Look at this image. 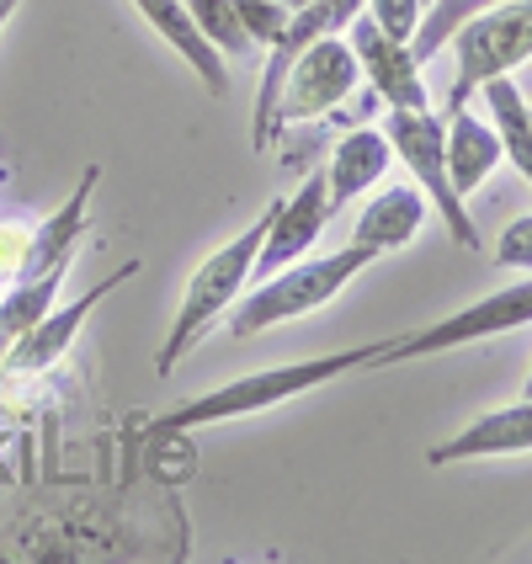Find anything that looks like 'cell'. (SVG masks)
Masks as SVG:
<instances>
[{
    "mask_svg": "<svg viewBox=\"0 0 532 564\" xmlns=\"http://www.w3.org/2000/svg\"><path fill=\"white\" fill-rule=\"evenodd\" d=\"M389 341H368V346H346V351H325V357H310V362H278V368H256V373H240L197 394L187 405H176L171 415L155 421V437H176V432H197V426H224V421H240V415H261V410H278L298 394H310L330 378L351 373V368H383L389 357Z\"/></svg>",
    "mask_w": 532,
    "mask_h": 564,
    "instance_id": "1",
    "label": "cell"
},
{
    "mask_svg": "<svg viewBox=\"0 0 532 564\" xmlns=\"http://www.w3.org/2000/svg\"><path fill=\"white\" fill-rule=\"evenodd\" d=\"M373 261L378 256L368 251V246H351V240L330 256H298L293 267L251 282V288L235 299L229 336H235V341H251V336L272 330V325H287V319H304V314L325 310V304H330L341 288H351Z\"/></svg>",
    "mask_w": 532,
    "mask_h": 564,
    "instance_id": "2",
    "label": "cell"
},
{
    "mask_svg": "<svg viewBox=\"0 0 532 564\" xmlns=\"http://www.w3.org/2000/svg\"><path fill=\"white\" fill-rule=\"evenodd\" d=\"M272 214H278V197L256 214V224H246L229 246L208 256L197 272L187 278V293H182V310L171 319V336L160 341L155 351V373L171 378V368L187 357L192 346L203 341L214 325H219L224 314L235 310V299L251 288V272H256V256H261V240H267V229H272Z\"/></svg>",
    "mask_w": 532,
    "mask_h": 564,
    "instance_id": "3",
    "label": "cell"
},
{
    "mask_svg": "<svg viewBox=\"0 0 532 564\" xmlns=\"http://www.w3.org/2000/svg\"><path fill=\"white\" fill-rule=\"evenodd\" d=\"M453 48V91H447V112H464L469 96L490 75H511L517 64L532 59V0H496L479 17H469L464 28L447 37Z\"/></svg>",
    "mask_w": 532,
    "mask_h": 564,
    "instance_id": "4",
    "label": "cell"
},
{
    "mask_svg": "<svg viewBox=\"0 0 532 564\" xmlns=\"http://www.w3.org/2000/svg\"><path fill=\"white\" fill-rule=\"evenodd\" d=\"M383 133L394 144V160H405L415 187H426V203L437 208V219L447 224L453 246L464 251H479V229L469 219V203L458 197L453 176H447V118L421 107V112H389L383 118Z\"/></svg>",
    "mask_w": 532,
    "mask_h": 564,
    "instance_id": "5",
    "label": "cell"
},
{
    "mask_svg": "<svg viewBox=\"0 0 532 564\" xmlns=\"http://www.w3.org/2000/svg\"><path fill=\"white\" fill-rule=\"evenodd\" d=\"M357 80H362V64H357V48H351L346 32H325L310 48H298L278 91V139L282 128H298L336 112L346 96L357 91Z\"/></svg>",
    "mask_w": 532,
    "mask_h": 564,
    "instance_id": "6",
    "label": "cell"
},
{
    "mask_svg": "<svg viewBox=\"0 0 532 564\" xmlns=\"http://www.w3.org/2000/svg\"><path fill=\"white\" fill-rule=\"evenodd\" d=\"M522 325H532V278L528 282H506V288H496V293H485L479 304L447 314V319L426 325V330L394 336V341H389V357H383V368L415 362V357H442V351L490 341V336H511V330H522Z\"/></svg>",
    "mask_w": 532,
    "mask_h": 564,
    "instance_id": "7",
    "label": "cell"
},
{
    "mask_svg": "<svg viewBox=\"0 0 532 564\" xmlns=\"http://www.w3.org/2000/svg\"><path fill=\"white\" fill-rule=\"evenodd\" d=\"M351 48H357V64H362V75H368V86L373 96L389 107V112H421V107H432V96H426V64L415 59V48L400 43V37H389V32L378 28L368 11H357L351 17Z\"/></svg>",
    "mask_w": 532,
    "mask_h": 564,
    "instance_id": "8",
    "label": "cell"
},
{
    "mask_svg": "<svg viewBox=\"0 0 532 564\" xmlns=\"http://www.w3.org/2000/svg\"><path fill=\"white\" fill-rule=\"evenodd\" d=\"M330 219H336V203H330V187H325V165H314L310 176L298 182V192L278 197V214H272V229H267V240H261L251 282L272 278L282 267H293L298 256H310L314 240L325 235Z\"/></svg>",
    "mask_w": 532,
    "mask_h": 564,
    "instance_id": "9",
    "label": "cell"
},
{
    "mask_svg": "<svg viewBox=\"0 0 532 564\" xmlns=\"http://www.w3.org/2000/svg\"><path fill=\"white\" fill-rule=\"evenodd\" d=\"M133 272H139V261H128V267H118L112 278H101L91 293H86V299H75V304H64V310H48L43 319H37V325H28L17 341L0 351V368H6L11 378H37L43 368H54L64 351H69L75 330L91 319L96 304H101V299H112V293H118V288L133 278Z\"/></svg>",
    "mask_w": 532,
    "mask_h": 564,
    "instance_id": "10",
    "label": "cell"
},
{
    "mask_svg": "<svg viewBox=\"0 0 532 564\" xmlns=\"http://www.w3.org/2000/svg\"><path fill=\"white\" fill-rule=\"evenodd\" d=\"M511 453H532V400L528 394L506 410H485L458 437L437 442V447L426 453V464H432V469H447V464H464V458H511Z\"/></svg>",
    "mask_w": 532,
    "mask_h": 564,
    "instance_id": "11",
    "label": "cell"
},
{
    "mask_svg": "<svg viewBox=\"0 0 532 564\" xmlns=\"http://www.w3.org/2000/svg\"><path fill=\"white\" fill-rule=\"evenodd\" d=\"M128 6H133V11H139V17L160 32V37H165V43H171L182 59H187V69L203 80V86H208V91H214V96L229 91V69H224L219 43H214L208 32L192 22V11L182 6V0H128Z\"/></svg>",
    "mask_w": 532,
    "mask_h": 564,
    "instance_id": "12",
    "label": "cell"
},
{
    "mask_svg": "<svg viewBox=\"0 0 532 564\" xmlns=\"http://www.w3.org/2000/svg\"><path fill=\"white\" fill-rule=\"evenodd\" d=\"M389 160H394V144H389V133H383V128L362 123V128H351V133L336 139V150L325 155V187H330L336 214H341L346 203H357L373 182H383Z\"/></svg>",
    "mask_w": 532,
    "mask_h": 564,
    "instance_id": "13",
    "label": "cell"
},
{
    "mask_svg": "<svg viewBox=\"0 0 532 564\" xmlns=\"http://www.w3.org/2000/svg\"><path fill=\"white\" fill-rule=\"evenodd\" d=\"M506 165V150H501V133L490 118H474L469 107L464 112H447V176L458 197L469 203V192H479L496 171Z\"/></svg>",
    "mask_w": 532,
    "mask_h": 564,
    "instance_id": "14",
    "label": "cell"
},
{
    "mask_svg": "<svg viewBox=\"0 0 532 564\" xmlns=\"http://www.w3.org/2000/svg\"><path fill=\"white\" fill-rule=\"evenodd\" d=\"M421 224H426V197H421V187H389L383 197H373V203L357 214L351 246H368L373 256L405 251L410 240L421 235Z\"/></svg>",
    "mask_w": 532,
    "mask_h": 564,
    "instance_id": "15",
    "label": "cell"
},
{
    "mask_svg": "<svg viewBox=\"0 0 532 564\" xmlns=\"http://www.w3.org/2000/svg\"><path fill=\"white\" fill-rule=\"evenodd\" d=\"M479 96H485V107H490V123L501 133V150H506V160H511V171L532 187V112H528L522 86H517V75H490V80L479 86Z\"/></svg>",
    "mask_w": 532,
    "mask_h": 564,
    "instance_id": "16",
    "label": "cell"
},
{
    "mask_svg": "<svg viewBox=\"0 0 532 564\" xmlns=\"http://www.w3.org/2000/svg\"><path fill=\"white\" fill-rule=\"evenodd\" d=\"M485 6H496V0H432L426 6V17H421V28L410 37V48H415V59H437L442 48H447V37L464 28L469 17H479Z\"/></svg>",
    "mask_w": 532,
    "mask_h": 564,
    "instance_id": "17",
    "label": "cell"
},
{
    "mask_svg": "<svg viewBox=\"0 0 532 564\" xmlns=\"http://www.w3.org/2000/svg\"><path fill=\"white\" fill-rule=\"evenodd\" d=\"M182 6L192 11V22L219 43V54H235V59L256 54L251 32L240 28V17H235V0H182Z\"/></svg>",
    "mask_w": 532,
    "mask_h": 564,
    "instance_id": "18",
    "label": "cell"
},
{
    "mask_svg": "<svg viewBox=\"0 0 532 564\" xmlns=\"http://www.w3.org/2000/svg\"><path fill=\"white\" fill-rule=\"evenodd\" d=\"M32 240H37V224L0 219V299H6V293L22 282V272H28Z\"/></svg>",
    "mask_w": 532,
    "mask_h": 564,
    "instance_id": "19",
    "label": "cell"
},
{
    "mask_svg": "<svg viewBox=\"0 0 532 564\" xmlns=\"http://www.w3.org/2000/svg\"><path fill=\"white\" fill-rule=\"evenodd\" d=\"M235 17H240V28L251 32L256 48H272L287 32V22H293V11L278 6V0H235Z\"/></svg>",
    "mask_w": 532,
    "mask_h": 564,
    "instance_id": "20",
    "label": "cell"
},
{
    "mask_svg": "<svg viewBox=\"0 0 532 564\" xmlns=\"http://www.w3.org/2000/svg\"><path fill=\"white\" fill-rule=\"evenodd\" d=\"M362 11H368L378 28L389 32V37L410 43V37H415V28H421V17H426V0H362Z\"/></svg>",
    "mask_w": 532,
    "mask_h": 564,
    "instance_id": "21",
    "label": "cell"
},
{
    "mask_svg": "<svg viewBox=\"0 0 532 564\" xmlns=\"http://www.w3.org/2000/svg\"><path fill=\"white\" fill-rule=\"evenodd\" d=\"M496 267H506V272H532V214H522V219H511L501 229Z\"/></svg>",
    "mask_w": 532,
    "mask_h": 564,
    "instance_id": "22",
    "label": "cell"
},
{
    "mask_svg": "<svg viewBox=\"0 0 532 564\" xmlns=\"http://www.w3.org/2000/svg\"><path fill=\"white\" fill-rule=\"evenodd\" d=\"M17 6H22V0H0V28L11 22V11H17Z\"/></svg>",
    "mask_w": 532,
    "mask_h": 564,
    "instance_id": "23",
    "label": "cell"
},
{
    "mask_svg": "<svg viewBox=\"0 0 532 564\" xmlns=\"http://www.w3.org/2000/svg\"><path fill=\"white\" fill-rule=\"evenodd\" d=\"M278 6H287V11H304V6H310V0H278Z\"/></svg>",
    "mask_w": 532,
    "mask_h": 564,
    "instance_id": "24",
    "label": "cell"
},
{
    "mask_svg": "<svg viewBox=\"0 0 532 564\" xmlns=\"http://www.w3.org/2000/svg\"><path fill=\"white\" fill-rule=\"evenodd\" d=\"M522 394H528V400H532V373H528V389H522Z\"/></svg>",
    "mask_w": 532,
    "mask_h": 564,
    "instance_id": "25",
    "label": "cell"
},
{
    "mask_svg": "<svg viewBox=\"0 0 532 564\" xmlns=\"http://www.w3.org/2000/svg\"><path fill=\"white\" fill-rule=\"evenodd\" d=\"M528 112H532V101H528Z\"/></svg>",
    "mask_w": 532,
    "mask_h": 564,
    "instance_id": "26",
    "label": "cell"
},
{
    "mask_svg": "<svg viewBox=\"0 0 532 564\" xmlns=\"http://www.w3.org/2000/svg\"><path fill=\"white\" fill-rule=\"evenodd\" d=\"M426 6H432V0H426Z\"/></svg>",
    "mask_w": 532,
    "mask_h": 564,
    "instance_id": "27",
    "label": "cell"
}]
</instances>
